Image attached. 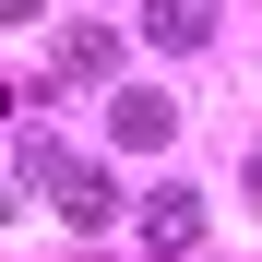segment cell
Returning a JSON list of instances; mask_svg holds the SVG:
<instances>
[{
	"label": "cell",
	"mask_w": 262,
	"mask_h": 262,
	"mask_svg": "<svg viewBox=\"0 0 262 262\" xmlns=\"http://www.w3.org/2000/svg\"><path fill=\"white\" fill-rule=\"evenodd\" d=\"M107 60H119L107 24H72V36H60V72H107Z\"/></svg>",
	"instance_id": "obj_5"
},
{
	"label": "cell",
	"mask_w": 262,
	"mask_h": 262,
	"mask_svg": "<svg viewBox=\"0 0 262 262\" xmlns=\"http://www.w3.org/2000/svg\"><path fill=\"white\" fill-rule=\"evenodd\" d=\"M0 24H36V0H0Z\"/></svg>",
	"instance_id": "obj_6"
},
{
	"label": "cell",
	"mask_w": 262,
	"mask_h": 262,
	"mask_svg": "<svg viewBox=\"0 0 262 262\" xmlns=\"http://www.w3.org/2000/svg\"><path fill=\"white\" fill-rule=\"evenodd\" d=\"M191 238H203V191H155V203H143V250H155V262H179Z\"/></svg>",
	"instance_id": "obj_2"
},
{
	"label": "cell",
	"mask_w": 262,
	"mask_h": 262,
	"mask_svg": "<svg viewBox=\"0 0 262 262\" xmlns=\"http://www.w3.org/2000/svg\"><path fill=\"white\" fill-rule=\"evenodd\" d=\"M250 203H262V143H250Z\"/></svg>",
	"instance_id": "obj_7"
},
{
	"label": "cell",
	"mask_w": 262,
	"mask_h": 262,
	"mask_svg": "<svg viewBox=\"0 0 262 262\" xmlns=\"http://www.w3.org/2000/svg\"><path fill=\"white\" fill-rule=\"evenodd\" d=\"M143 36L155 48H203L214 36V0H143Z\"/></svg>",
	"instance_id": "obj_4"
},
{
	"label": "cell",
	"mask_w": 262,
	"mask_h": 262,
	"mask_svg": "<svg viewBox=\"0 0 262 262\" xmlns=\"http://www.w3.org/2000/svg\"><path fill=\"white\" fill-rule=\"evenodd\" d=\"M167 131H179V107H167L155 83H119V96H107V143H131V155H155Z\"/></svg>",
	"instance_id": "obj_1"
},
{
	"label": "cell",
	"mask_w": 262,
	"mask_h": 262,
	"mask_svg": "<svg viewBox=\"0 0 262 262\" xmlns=\"http://www.w3.org/2000/svg\"><path fill=\"white\" fill-rule=\"evenodd\" d=\"M48 203L72 214V227H107V214H119V191H107V167H60V179H48Z\"/></svg>",
	"instance_id": "obj_3"
}]
</instances>
